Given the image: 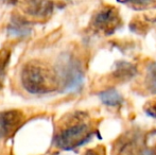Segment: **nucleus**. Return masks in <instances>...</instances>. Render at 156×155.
<instances>
[{
    "label": "nucleus",
    "mask_w": 156,
    "mask_h": 155,
    "mask_svg": "<svg viewBox=\"0 0 156 155\" xmlns=\"http://www.w3.org/2000/svg\"><path fill=\"white\" fill-rule=\"evenodd\" d=\"M94 135L90 118L82 112L70 114L58 126L54 136V145L62 150H73L81 147Z\"/></svg>",
    "instance_id": "nucleus-1"
},
{
    "label": "nucleus",
    "mask_w": 156,
    "mask_h": 155,
    "mask_svg": "<svg viewBox=\"0 0 156 155\" xmlns=\"http://www.w3.org/2000/svg\"><path fill=\"white\" fill-rule=\"evenodd\" d=\"M23 88L32 95H46L56 90L60 85L58 72L50 65L39 60H31L20 70Z\"/></svg>",
    "instance_id": "nucleus-2"
},
{
    "label": "nucleus",
    "mask_w": 156,
    "mask_h": 155,
    "mask_svg": "<svg viewBox=\"0 0 156 155\" xmlns=\"http://www.w3.org/2000/svg\"><path fill=\"white\" fill-rule=\"evenodd\" d=\"M114 155H156V130L132 132L120 137L114 147Z\"/></svg>",
    "instance_id": "nucleus-3"
},
{
    "label": "nucleus",
    "mask_w": 156,
    "mask_h": 155,
    "mask_svg": "<svg viewBox=\"0 0 156 155\" xmlns=\"http://www.w3.org/2000/svg\"><path fill=\"white\" fill-rule=\"evenodd\" d=\"M60 71H56L60 79V84L67 90H76L83 84V73L79 64L70 56H66L60 65Z\"/></svg>",
    "instance_id": "nucleus-4"
},
{
    "label": "nucleus",
    "mask_w": 156,
    "mask_h": 155,
    "mask_svg": "<svg viewBox=\"0 0 156 155\" xmlns=\"http://www.w3.org/2000/svg\"><path fill=\"white\" fill-rule=\"evenodd\" d=\"M93 27L104 35H112L121 26V18L114 6H104L94 16Z\"/></svg>",
    "instance_id": "nucleus-5"
},
{
    "label": "nucleus",
    "mask_w": 156,
    "mask_h": 155,
    "mask_svg": "<svg viewBox=\"0 0 156 155\" xmlns=\"http://www.w3.org/2000/svg\"><path fill=\"white\" fill-rule=\"evenodd\" d=\"M23 119L25 116L20 111L11 110L0 112V139L14 134L23 122Z\"/></svg>",
    "instance_id": "nucleus-6"
},
{
    "label": "nucleus",
    "mask_w": 156,
    "mask_h": 155,
    "mask_svg": "<svg viewBox=\"0 0 156 155\" xmlns=\"http://www.w3.org/2000/svg\"><path fill=\"white\" fill-rule=\"evenodd\" d=\"M21 10L34 18H46L51 15L53 3L51 0H23Z\"/></svg>",
    "instance_id": "nucleus-7"
},
{
    "label": "nucleus",
    "mask_w": 156,
    "mask_h": 155,
    "mask_svg": "<svg viewBox=\"0 0 156 155\" xmlns=\"http://www.w3.org/2000/svg\"><path fill=\"white\" fill-rule=\"evenodd\" d=\"M99 98L104 105L109 106V107H117V106L121 105L123 102V97L120 95L119 91L113 88L101 91L99 93Z\"/></svg>",
    "instance_id": "nucleus-8"
},
{
    "label": "nucleus",
    "mask_w": 156,
    "mask_h": 155,
    "mask_svg": "<svg viewBox=\"0 0 156 155\" xmlns=\"http://www.w3.org/2000/svg\"><path fill=\"white\" fill-rule=\"evenodd\" d=\"M9 32L14 36H26L30 34L31 27L26 19L21 17H14L9 26Z\"/></svg>",
    "instance_id": "nucleus-9"
},
{
    "label": "nucleus",
    "mask_w": 156,
    "mask_h": 155,
    "mask_svg": "<svg viewBox=\"0 0 156 155\" xmlns=\"http://www.w3.org/2000/svg\"><path fill=\"white\" fill-rule=\"evenodd\" d=\"M136 75V68L132 64L126 62L117 63L116 70L114 73V77L119 80H129Z\"/></svg>",
    "instance_id": "nucleus-10"
},
{
    "label": "nucleus",
    "mask_w": 156,
    "mask_h": 155,
    "mask_svg": "<svg viewBox=\"0 0 156 155\" xmlns=\"http://www.w3.org/2000/svg\"><path fill=\"white\" fill-rule=\"evenodd\" d=\"M146 85L151 93H156V63H150L147 67Z\"/></svg>",
    "instance_id": "nucleus-11"
},
{
    "label": "nucleus",
    "mask_w": 156,
    "mask_h": 155,
    "mask_svg": "<svg viewBox=\"0 0 156 155\" xmlns=\"http://www.w3.org/2000/svg\"><path fill=\"white\" fill-rule=\"evenodd\" d=\"M11 52L9 49H0V89L3 85L5 73L8 70L9 62H10Z\"/></svg>",
    "instance_id": "nucleus-12"
},
{
    "label": "nucleus",
    "mask_w": 156,
    "mask_h": 155,
    "mask_svg": "<svg viewBox=\"0 0 156 155\" xmlns=\"http://www.w3.org/2000/svg\"><path fill=\"white\" fill-rule=\"evenodd\" d=\"M144 113H146L149 117L153 118V119H156V98L147 102V103L144 104Z\"/></svg>",
    "instance_id": "nucleus-13"
},
{
    "label": "nucleus",
    "mask_w": 156,
    "mask_h": 155,
    "mask_svg": "<svg viewBox=\"0 0 156 155\" xmlns=\"http://www.w3.org/2000/svg\"><path fill=\"white\" fill-rule=\"evenodd\" d=\"M120 3H135L137 5H147L152 0H117Z\"/></svg>",
    "instance_id": "nucleus-14"
},
{
    "label": "nucleus",
    "mask_w": 156,
    "mask_h": 155,
    "mask_svg": "<svg viewBox=\"0 0 156 155\" xmlns=\"http://www.w3.org/2000/svg\"><path fill=\"white\" fill-rule=\"evenodd\" d=\"M83 155H102L99 149H88Z\"/></svg>",
    "instance_id": "nucleus-15"
},
{
    "label": "nucleus",
    "mask_w": 156,
    "mask_h": 155,
    "mask_svg": "<svg viewBox=\"0 0 156 155\" xmlns=\"http://www.w3.org/2000/svg\"><path fill=\"white\" fill-rule=\"evenodd\" d=\"M2 1L6 4H15L17 2V0H2Z\"/></svg>",
    "instance_id": "nucleus-16"
}]
</instances>
